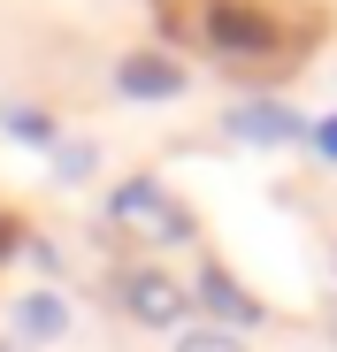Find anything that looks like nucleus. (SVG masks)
<instances>
[{
	"mask_svg": "<svg viewBox=\"0 0 337 352\" xmlns=\"http://www.w3.org/2000/svg\"><path fill=\"white\" fill-rule=\"evenodd\" d=\"M314 146H322V153H329V161H337V115H329V123H322V131H314Z\"/></svg>",
	"mask_w": 337,
	"mask_h": 352,
	"instance_id": "9d476101",
	"label": "nucleus"
},
{
	"mask_svg": "<svg viewBox=\"0 0 337 352\" xmlns=\"http://www.w3.org/2000/svg\"><path fill=\"white\" fill-rule=\"evenodd\" d=\"M177 352H246V337L207 322V329H177Z\"/></svg>",
	"mask_w": 337,
	"mask_h": 352,
	"instance_id": "0eeeda50",
	"label": "nucleus"
},
{
	"mask_svg": "<svg viewBox=\"0 0 337 352\" xmlns=\"http://www.w3.org/2000/svg\"><path fill=\"white\" fill-rule=\"evenodd\" d=\"M8 131H16V138H31V146H54V123H46L39 107H8Z\"/></svg>",
	"mask_w": 337,
	"mask_h": 352,
	"instance_id": "1a4fd4ad",
	"label": "nucleus"
},
{
	"mask_svg": "<svg viewBox=\"0 0 337 352\" xmlns=\"http://www.w3.org/2000/svg\"><path fill=\"white\" fill-rule=\"evenodd\" d=\"M0 352H16V344H0Z\"/></svg>",
	"mask_w": 337,
	"mask_h": 352,
	"instance_id": "9b49d317",
	"label": "nucleus"
},
{
	"mask_svg": "<svg viewBox=\"0 0 337 352\" xmlns=\"http://www.w3.org/2000/svg\"><path fill=\"white\" fill-rule=\"evenodd\" d=\"M54 168H62L69 184H77V176H92V168H100V153H92L85 138H69V146H54Z\"/></svg>",
	"mask_w": 337,
	"mask_h": 352,
	"instance_id": "6e6552de",
	"label": "nucleus"
},
{
	"mask_svg": "<svg viewBox=\"0 0 337 352\" xmlns=\"http://www.w3.org/2000/svg\"><path fill=\"white\" fill-rule=\"evenodd\" d=\"M123 307L138 314V322H153V329H168V322H184V283L168 276V268H131L123 276Z\"/></svg>",
	"mask_w": 337,
	"mask_h": 352,
	"instance_id": "f03ea898",
	"label": "nucleus"
},
{
	"mask_svg": "<svg viewBox=\"0 0 337 352\" xmlns=\"http://www.w3.org/2000/svg\"><path fill=\"white\" fill-rule=\"evenodd\" d=\"M199 307H215V329H222V322H253V314H261V299H253L238 276H222V268H199Z\"/></svg>",
	"mask_w": 337,
	"mask_h": 352,
	"instance_id": "20e7f679",
	"label": "nucleus"
},
{
	"mask_svg": "<svg viewBox=\"0 0 337 352\" xmlns=\"http://www.w3.org/2000/svg\"><path fill=\"white\" fill-rule=\"evenodd\" d=\"M107 214H116V230H131L138 245H184V238H192V214L161 192V176H131V184H116Z\"/></svg>",
	"mask_w": 337,
	"mask_h": 352,
	"instance_id": "f257e3e1",
	"label": "nucleus"
},
{
	"mask_svg": "<svg viewBox=\"0 0 337 352\" xmlns=\"http://www.w3.org/2000/svg\"><path fill=\"white\" fill-rule=\"evenodd\" d=\"M230 131L253 138V146H292V138H299V115H284V107H238Z\"/></svg>",
	"mask_w": 337,
	"mask_h": 352,
	"instance_id": "39448f33",
	"label": "nucleus"
},
{
	"mask_svg": "<svg viewBox=\"0 0 337 352\" xmlns=\"http://www.w3.org/2000/svg\"><path fill=\"white\" fill-rule=\"evenodd\" d=\"M123 92H138V100H168V92H184V62H168V54H123Z\"/></svg>",
	"mask_w": 337,
	"mask_h": 352,
	"instance_id": "7ed1b4c3",
	"label": "nucleus"
},
{
	"mask_svg": "<svg viewBox=\"0 0 337 352\" xmlns=\"http://www.w3.org/2000/svg\"><path fill=\"white\" fill-rule=\"evenodd\" d=\"M16 322H23V337H62L69 329V307H62V291H23Z\"/></svg>",
	"mask_w": 337,
	"mask_h": 352,
	"instance_id": "423d86ee",
	"label": "nucleus"
}]
</instances>
